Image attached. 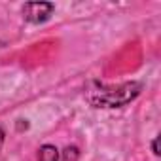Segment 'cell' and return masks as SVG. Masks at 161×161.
<instances>
[{
	"label": "cell",
	"instance_id": "3",
	"mask_svg": "<svg viewBox=\"0 0 161 161\" xmlns=\"http://www.w3.org/2000/svg\"><path fill=\"white\" fill-rule=\"evenodd\" d=\"M38 152H40L38 153L40 161H59V150L51 144H44Z\"/></svg>",
	"mask_w": 161,
	"mask_h": 161
},
{
	"label": "cell",
	"instance_id": "2",
	"mask_svg": "<svg viewBox=\"0 0 161 161\" xmlns=\"http://www.w3.org/2000/svg\"><path fill=\"white\" fill-rule=\"evenodd\" d=\"M51 12H53V4H49V2H31V4H25V8H23V15L31 23L47 21Z\"/></svg>",
	"mask_w": 161,
	"mask_h": 161
},
{
	"label": "cell",
	"instance_id": "4",
	"mask_svg": "<svg viewBox=\"0 0 161 161\" xmlns=\"http://www.w3.org/2000/svg\"><path fill=\"white\" fill-rule=\"evenodd\" d=\"M152 148H153V153H155V155H159V150H157V138L152 142Z\"/></svg>",
	"mask_w": 161,
	"mask_h": 161
},
{
	"label": "cell",
	"instance_id": "1",
	"mask_svg": "<svg viewBox=\"0 0 161 161\" xmlns=\"http://www.w3.org/2000/svg\"><path fill=\"white\" fill-rule=\"evenodd\" d=\"M140 93V84L127 82L121 86H99L97 91L87 93V101L97 108H116L133 101Z\"/></svg>",
	"mask_w": 161,
	"mask_h": 161
}]
</instances>
